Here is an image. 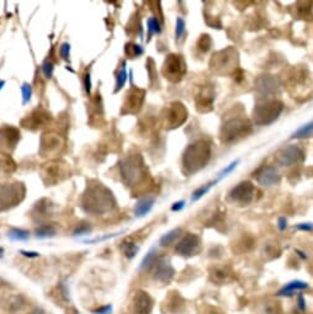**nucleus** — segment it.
<instances>
[{"label": "nucleus", "mask_w": 313, "mask_h": 314, "mask_svg": "<svg viewBox=\"0 0 313 314\" xmlns=\"http://www.w3.org/2000/svg\"><path fill=\"white\" fill-rule=\"evenodd\" d=\"M278 228L280 230H285L288 228V220L285 217H280L278 221Z\"/></svg>", "instance_id": "48"}, {"label": "nucleus", "mask_w": 313, "mask_h": 314, "mask_svg": "<svg viewBox=\"0 0 313 314\" xmlns=\"http://www.w3.org/2000/svg\"><path fill=\"white\" fill-rule=\"evenodd\" d=\"M297 307L301 312L306 311V299H305V296H303V294H300V296H298Z\"/></svg>", "instance_id": "45"}, {"label": "nucleus", "mask_w": 313, "mask_h": 314, "mask_svg": "<svg viewBox=\"0 0 313 314\" xmlns=\"http://www.w3.org/2000/svg\"><path fill=\"white\" fill-rule=\"evenodd\" d=\"M126 82H127V72H126L125 63H123L122 68H121V70L119 72V74H117L116 77V88H115L114 92L120 91V90L122 89L123 85L126 84Z\"/></svg>", "instance_id": "35"}, {"label": "nucleus", "mask_w": 313, "mask_h": 314, "mask_svg": "<svg viewBox=\"0 0 313 314\" xmlns=\"http://www.w3.org/2000/svg\"><path fill=\"white\" fill-rule=\"evenodd\" d=\"M120 173L126 185L131 187L141 186L147 179V169L140 156L128 157L120 163Z\"/></svg>", "instance_id": "3"}, {"label": "nucleus", "mask_w": 313, "mask_h": 314, "mask_svg": "<svg viewBox=\"0 0 313 314\" xmlns=\"http://www.w3.org/2000/svg\"><path fill=\"white\" fill-rule=\"evenodd\" d=\"M164 78L171 83H179L186 73V62L180 54H169L162 68Z\"/></svg>", "instance_id": "9"}, {"label": "nucleus", "mask_w": 313, "mask_h": 314, "mask_svg": "<svg viewBox=\"0 0 313 314\" xmlns=\"http://www.w3.org/2000/svg\"><path fill=\"white\" fill-rule=\"evenodd\" d=\"M184 207H185V201H183V200H181V201L175 202V203L171 206V211H173V212H178V211L183 209Z\"/></svg>", "instance_id": "47"}, {"label": "nucleus", "mask_w": 313, "mask_h": 314, "mask_svg": "<svg viewBox=\"0 0 313 314\" xmlns=\"http://www.w3.org/2000/svg\"><path fill=\"white\" fill-rule=\"evenodd\" d=\"M154 197H143V199H141L140 201L137 202V204H136V208H135V216L136 217H144L147 213L150 212V209L153 208V206H154Z\"/></svg>", "instance_id": "25"}, {"label": "nucleus", "mask_w": 313, "mask_h": 314, "mask_svg": "<svg viewBox=\"0 0 313 314\" xmlns=\"http://www.w3.org/2000/svg\"><path fill=\"white\" fill-rule=\"evenodd\" d=\"M255 194H257V189L254 185L249 181H243L229 191L228 200L233 203L245 206L254 201Z\"/></svg>", "instance_id": "12"}, {"label": "nucleus", "mask_w": 313, "mask_h": 314, "mask_svg": "<svg viewBox=\"0 0 313 314\" xmlns=\"http://www.w3.org/2000/svg\"><path fill=\"white\" fill-rule=\"evenodd\" d=\"M64 149V139L54 132L44 133L40 144V156L42 158L57 157Z\"/></svg>", "instance_id": "11"}, {"label": "nucleus", "mask_w": 313, "mask_h": 314, "mask_svg": "<svg viewBox=\"0 0 313 314\" xmlns=\"http://www.w3.org/2000/svg\"><path fill=\"white\" fill-rule=\"evenodd\" d=\"M21 90H23L24 104H27L31 99V95H32V89H31V87L28 84H24L23 88H21Z\"/></svg>", "instance_id": "42"}, {"label": "nucleus", "mask_w": 313, "mask_h": 314, "mask_svg": "<svg viewBox=\"0 0 313 314\" xmlns=\"http://www.w3.org/2000/svg\"><path fill=\"white\" fill-rule=\"evenodd\" d=\"M211 158V146L209 142L200 139L193 142L185 149L183 156L184 173L191 175L206 166Z\"/></svg>", "instance_id": "2"}, {"label": "nucleus", "mask_w": 313, "mask_h": 314, "mask_svg": "<svg viewBox=\"0 0 313 314\" xmlns=\"http://www.w3.org/2000/svg\"><path fill=\"white\" fill-rule=\"evenodd\" d=\"M284 110L283 102L276 100H267V101L258 104L253 110V120L258 126H267L275 122Z\"/></svg>", "instance_id": "5"}, {"label": "nucleus", "mask_w": 313, "mask_h": 314, "mask_svg": "<svg viewBox=\"0 0 313 314\" xmlns=\"http://www.w3.org/2000/svg\"><path fill=\"white\" fill-rule=\"evenodd\" d=\"M303 158H305V154L298 146H289L279 149L274 157L276 163L281 166L296 165V164L301 163Z\"/></svg>", "instance_id": "14"}, {"label": "nucleus", "mask_w": 313, "mask_h": 314, "mask_svg": "<svg viewBox=\"0 0 313 314\" xmlns=\"http://www.w3.org/2000/svg\"><path fill=\"white\" fill-rule=\"evenodd\" d=\"M126 54L132 57V58H135V57H140L143 54V48L140 46V45L128 44L126 45Z\"/></svg>", "instance_id": "36"}, {"label": "nucleus", "mask_w": 313, "mask_h": 314, "mask_svg": "<svg viewBox=\"0 0 313 314\" xmlns=\"http://www.w3.org/2000/svg\"><path fill=\"white\" fill-rule=\"evenodd\" d=\"M8 237L11 240H27L30 238V233L25 229H21V228H13V229L9 230Z\"/></svg>", "instance_id": "33"}, {"label": "nucleus", "mask_w": 313, "mask_h": 314, "mask_svg": "<svg viewBox=\"0 0 313 314\" xmlns=\"http://www.w3.org/2000/svg\"><path fill=\"white\" fill-rule=\"evenodd\" d=\"M20 141V131L13 126L0 127V151L1 153L10 154Z\"/></svg>", "instance_id": "16"}, {"label": "nucleus", "mask_w": 313, "mask_h": 314, "mask_svg": "<svg viewBox=\"0 0 313 314\" xmlns=\"http://www.w3.org/2000/svg\"><path fill=\"white\" fill-rule=\"evenodd\" d=\"M238 164H240V159H237V160L232 161V163L229 164V165H227L226 168H224L223 170H222L221 173H219V177H218V179H217V181H218V180H221V179H223V178L227 177L228 174H231L232 171L234 170V169L237 168Z\"/></svg>", "instance_id": "38"}, {"label": "nucleus", "mask_w": 313, "mask_h": 314, "mask_svg": "<svg viewBox=\"0 0 313 314\" xmlns=\"http://www.w3.org/2000/svg\"><path fill=\"white\" fill-rule=\"evenodd\" d=\"M215 184H217V180L209 182V184L204 185V186H201V187H199L197 190H195V191L193 192V196H191V201H193V202L199 201V200L201 199V197H204L205 195H206L207 192L210 191V189H211V187L214 186Z\"/></svg>", "instance_id": "31"}, {"label": "nucleus", "mask_w": 313, "mask_h": 314, "mask_svg": "<svg viewBox=\"0 0 313 314\" xmlns=\"http://www.w3.org/2000/svg\"><path fill=\"white\" fill-rule=\"evenodd\" d=\"M92 232V225L89 223H82L74 230V235H87Z\"/></svg>", "instance_id": "40"}, {"label": "nucleus", "mask_w": 313, "mask_h": 314, "mask_svg": "<svg viewBox=\"0 0 313 314\" xmlns=\"http://www.w3.org/2000/svg\"><path fill=\"white\" fill-rule=\"evenodd\" d=\"M257 89L262 95L269 96V95L278 92L279 82L274 77H270V75L260 77L257 80Z\"/></svg>", "instance_id": "22"}, {"label": "nucleus", "mask_w": 313, "mask_h": 314, "mask_svg": "<svg viewBox=\"0 0 313 314\" xmlns=\"http://www.w3.org/2000/svg\"><path fill=\"white\" fill-rule=\"evenodd\" d=\"M35 233H36V237L37 238L45 239V238L54 237L57 233V230L52 224H44V225H40V227L35 230Z\"/></svg>", "instance_id": "29"}, {"label": "nucleus", "mask_w": 313, "mask_h": 314, "mask_svg": "<svg viewBox=\"0 0 313 314\" xmlns=\"http://www.w3.org/2000/svg\"><path fill=\"white\" fill-rule=\"evenodd\" d=\"M4 84H5V82H4V80H1V82H0V90H1V88H3Z\"/></svg>", "instance_id": "53"}, {"label": "nucleus", "mask_w": 313, "mask_h": 314, "mask_svg": "<svg viewBox=\"0 0 313 314\" xmlns=\"http://www.w3.org/2000/svg\"><path fill=\"white\" fill-rule=\"evenodd\" d=\"M16 168L18 165L10 154L0 152V178H9L11 174L15 173Z\"/></svg>", "instance_id": "24"}, {"label": "nucleus", "mask_w": 313, "mask_h": 314, "mask_svg": "<svg viewBox=\"0 0 313 314\" xmlns=\"http://www.w3.org/2000/svg\"><path fill=\"white\" fill-rule=\"evenodd\" d=\"M145 91L140 88H132L130 91L126 94L125 101L122 105V111L121 113H128V115H135L140 112L142 109V105L144 102Z\"/></svg>", "instance_id": "15"}, {"label": "nucleus", "mask_w": 313, "mask_h": 314, "mask_svg": "<svg viewBox=\"0 0 313 314\" xmlns=\"http://www.w3.org/2000/svg\"><path fill=\"white\" fill-rule=\"evenodd\" d=\"M313 135V120L311 122L306 123L303 125L302 127L298 128L296 132L292 133L291 137L292 138H306V137H311Z\"/></svg>", "instance_id": "30"}, {"label": "nucleus", "mask_w": 313, "mask_h": 314, "mask_svg": "<svg viewBox=\"0 0 313 314\" xmlns=\"http://www.w3.org/2000/svg\"><path fill=\"white\" fill-rule=\"evenodd\" d=\"M162 118H163V125L167 128H169V130L178 128L188 120V110L181 102H171L163 110Z\"/></svg>", "instance_id": "10"}, {"label": "nucleus", "mask_w": 313, "mask_h": 314, "mask_svg": "<svg viewBox=\"0 0 313 314\" xmlns=\"http://www.w3.org/2000/svg\"><path fill=\"white\" fill-rule=\"evenodd\" d=\"M21 254H23L24 256H26V258H38V256H40V254L36 253V251H25V250H21Z\"/></svg>", "instance_id": "50"}, {"label": "nucleus", "mask_w": 313, "mask_h": 314, "mask_svg": "<svg viewBox=\"0 0 313 314\" xmlns=\"http://www.w3.org/2000/svg\"><path fill=\"white\" fill-rule=\"evenodd\" d=\"M82 207L92 215H105L116 207V200L109 189L100 182L88 185L82 199Z\"/></svg>", "instance_id": "1"}, {"label": "nucleus", "mask_w": 313, "mask_h": 314, "mask_svg": "<svg viewBox=\"0 0 313 314\" xmlns=\"http://www.w3.org/2000/svg\"><path fill=\"white\" fill-rule=\"evenodd\" d=\"M84 87H85V91L88 92V95H90V90H92V82H90V74H85L84 78Z\"/></svg>", "instance_id": "46"}, {"label": "nucleus", "mask_w": 313, "mask_h": 314, "mask_svg": "<svg viewBox=\"0 0 313 314\" xmlns=\"http://www.w3.org/2000/svg\"><path fill=\"white\" fill-rule=\"evenodd\" d=\"M28 314H47V312L45 311V309H42V308H40V307H37V308H33L32 311H31Z\"/></svg>", "instance_id": "51"}, {"label": "nucleus", "mask_w": 313, "mask_h": 314, "mask_svg": "<svg viewBox=\"0 0 313 314\" xmlns=\"http://www.w3.org/2000/svg\"><path fill=\"white\" fill-rule=\"evenodd\" d=\"M25 197V186L20 182L0 184V212L8 211L20 203Z\"/></svg>", "instance_id": "7"}, {"label": "nucleus", "mask_w": 313, "mask_h": 314, "mask_svg": "<svg viewBox=\"0 0 313 314\" xmlns=\"http://www.w3.org/2000/svg\"><path fill=\"white\" fill-rule=\"evenodd\" d=\"M3 255H4V249L0 247V258H3Z\"/></svg>", "instance_id": "52"}, {"label": "nucleus", "mask_w": 313, "mask_h": 314, "mask_svg": "<svg viewBox=\"0 0 313 314\" xmlns=\"http://www.w3.org/2000/svg\"><path fill=\"white\" fill-rule=\"evenodd\" d=\"M153 308V299L148 292L137 291L132 299L133 314H149Z\"/></svg>", "instance_id": "19"}, {"label": "nucleus", "mask_w": 313, "mask_h": 314, "mask_svg": "<svg viewBox=\"0 0 313 314\" xmlns=\"http://www.w3.org/2000/svg\"><path fill=\"white\" fill-rule=\"evenodd\" d=\"M298 230H302V232H312L313 230V223H300V224L296 225Z\"/></svg>", "instance_id": "44"}, {"label": "nucleus", "mask_w": 313, "mask_h": 314, "mask_svg": "<svg viewBox=\"0 0 313 314\" xmlns=\"http://www.w3.org/2000/svg\"><path fill=\"white\" fill-rule=\"evenodd\" d=\"M252 132V123L242 117H234L223 123L219 132V138L223 143L231 144L247 137Z\"/></svg>", "instance_id": "4"}, {"label": "nucleus", "mask_w": 313, "mask_h": 314, "mask_svg": "<svg viewBox=\"0 0 313 314\" xmlns=\"http://www.w3.org/2000/svg\"><path fill=\"white\" fill-rule=\"evenodd\" d=\"M181 234V228H175V229L169 230L168 233L163 235V237L159 239V246L161 247H169L171 246Z\"/></svg>", "instance_id": "26"}, {"label": "nucleus", "mask_w": 313, "mask_h": 314, "mask_svg": "<svg viewBox=\"0 0 313 314\" xmlns=\"http://www.w3.org/2000/svg\"><path fill=\"white\" fill-rule=\"evenodd\" d=\"M51 206H52L51 202H49L48 200L44 199L36 203L35 211H36V213H37V216L42 217V216H46V215H49V213H51V211H49Z\"/></svg>", "instance_id": "32"}, {"label": "nucleus", "mask_w": 313, "mask_h": 314, "mask_svg": "<svg viewBox=\"0 0 313 314\" xmlns=\"http://www.w3.org/2000/svg\"><path fill=\"white\" fill-rule=\"evenodd\" d=\"M52 122L51 113L42 108H37L21 120V126L30 131H38Z\"/></svg>", "instance_id": "13"}, {"label": "nucleus", "mask_w": 313, "mask_h": 314, "mask_svg": "<svg viewBox=\"0 0 313 314\" xmlns=\"http://www.w3.org/2000/svg\"><path fill=\"white\" fill-rule=\"evenodd\" d=\"M42 72H44L46 78H48V79L52 78V74H53V64H52V62L46 61L42 64Z\"/></svg>", "instance_id": "41"}, {"label": "nucleus", "mask_w": 313, "mask_h": 314, "mask_svg": "<svg viewBox=\"0 0 313 314\" xmlns=\"http://www.w3.org/2000/svg\"><path fill=\"white\" fill-rule=\"evenodd\" d=\"M59 53H61V57L63 59L69 58V53H71V46L68 44H63L61 46V49H59Z\"/></svg>", "instance_id": "43"}, {"label": "nucleus", "mask_w": 313, "mask_h": 314, "mask_svg": "<svg viewBox=\"0 0 313 314\" xmlns=\"http://www.w3.org/2000/svg\"><path fill=\"white\" fill-rule=\"evenodd\" d=\"M237 51L232 48V47H229V48L216 52L212 56L211 62H210V67L216 73H229L237 68L236 67L237 66Z\"/></svg>", "instance_id": "8"}, {"label": "nucleus", "mask_w": 313, "mask_h": 314, "mask_svg": "<svg viewBox=\"0 0 313 314\" xmlns=\"http://www.w3.org/2000/svg\"><path fill=\"white\" fill-rule=\"evenodd\" d=\"M215 100V92L211 88H204L201 91L197 94V97L195 99L196 106L200 112H209L212 110Z\"/></svg>", "instance_id": "21"}, {"label": "nucleus", "mask_w": 313, "mask_h": 314, "mask_svg": "<svg viewBox=\"0 0 313 314\" xmlns=\"http://www.w3.org/2000/svg\"><path fill=\"white\" fill-rule=\"evenodd\" d=\"M111 309H112L111 306H105L102 307V308L97 309L96 312H94V314H110Z\"/></svg>", "instance_id": "49"}, {"label": "nucleus", "mask_w": 313, "mask_h": 314, "mask_svg": "<svg viewBox=\"0 0 313 314\" xmlns=\"http://www.w3.org/2000/svg\"><path fill=\"white\" fill-rule=\"evenodd\" d=\"M253 177L255 178V180L258 181V184L263 185V186H272V185L279 184L281 177L278 169L275 166L267 165L262 166L260 169H258Z\"/></svg>", "instance_id": "18"}, {"label": "nucleus", "mask_w": 313, "mask_h": 314, "mask_svg": "<svg viewBox=\"0 0 313 314\" xmlns=\"http://www.w3.org/2000/svg\"><path fill=\"white\" fill-rule=\"evenodd\" d=\"M185 21L183 20L181 18H178L176 19V25H175V37L176 39H181V36L184 35V32H185Z\"/></svg>", "instance_id": "39"}, {"label": "nucleus", "mask_w": 313, "mask_h": 314, "mask_svg": "<svg viewBox=\"0 0 313 314\" xmlns=\"http://www.w3.org/2000/svg\"><path fill=\"white\" fill-rule=\"evenodd\" d=\"M157 254H158V250L157 248H152L147 253V255L143 258L142 263L140 265V270H149L153 265H155V259H157Z\"/></svg>", "instance_id": "28"}, {"label": "nucleus", "mask_w": 313, "mask_h": 314, "mask_svg": "<svg viewBox=\"0 0 313 314\" xmlns=\"http://www.w3.org/2000/svg\"><path fill=\"white\" fill-rule=\"evenodd\" d=\"M201 250V240L196 234L189 233L186 234L180 242L178 243V246L175 247V251L181 256H193L196 255Z\"/></svg>", "instance_id": "17"}, {"label": "nucleus", "mask_w": 313, "mask_h": 314, "mask_svg": "<svg viewBox=\"0 0 313 314\" xmlns=\"http://www.w3.org/2000/svg\"><path fill=\"white\" fill-rule=\"evenodd\" d=\"M174 275H175V270L169 260H161L158 264H155L154 275H153L154 280L163 282V284H168L171 281Z\"/></svg>", "instance_id": "20"}, {"label": "nucleus", "mask_w": 313, "mask_h": 314, "mask_svg": "<svg viewBox=\"0 0 313 314\" xmlns=\"http://www.w3.org/2000/svg\"><path fill=\"white\" fill-rule=\"evenodd\" d=\"M211 46H212V40L210 39L209 35H202V36L200 37L199 42H197V47H199L202 52H207L210 48H211Z\"/></svg>", "instance_id": "37"}, {"label": "nucleus", "mask_w": 313, "mask_h": 314, "mask_svg": "<svg viewBox=\"0 0 313 314\" xmlns=\"http://www.w3.org/2000/svg\"><path fill=\"white\" fill-rule=\"evenodd\" d=\"M147 27H148V32H149V37L152 35H158V33L162 32V25L159 22V20L154 16L148 19L147 21Z\"/></svg>", "instance_id": "34"}, {"label": "nucleus", "mask_w": 313, "mask_h": 314, "mask_svg": "<svg viewBox=\"0 0 313 314\" xmlns=\"http://www.w3.org/2000/svg\"><path fill=\"white\" fill-rule=\"evenodd\" d=\"M42 181L47 186H53L69 177V166L63 160H49L41 166Z\"/></svg>", "instance_id": "6"}, {"label": "nucleus", "mask_w": 313, "mask_h": 314, "mask_svg": "<svg viewBox=\"0 0 313 314\" xmlns=\"http://www.w3.org/2000/svg\"><path fill=\"white\" fill-rule=\"evenodd\" d=\"M308 287L310 286H308L307 282L301 281V280H293V281H290L286 285H284L276 294L279 297H292L296 292L305 291Z\"/></svg>", "instance_id": "23"}, {"label": "nucleus", "mask_w": 313, "mask_h": 314, "mask_svg": "<svg viewBox=\"0 0 313 314\" xmlns=\"http://www.w3.org/2000/svg\"><path fill=\"white\" fill-rule=\"evenodd\" d=\"M121 250L125 254L126 258L133 259L136 256V254L138 253V250H140V248H138L136 243L131 242L130 239H126L121 243Z\"/></svg>", "instance_id": "27"}]
</instances>
